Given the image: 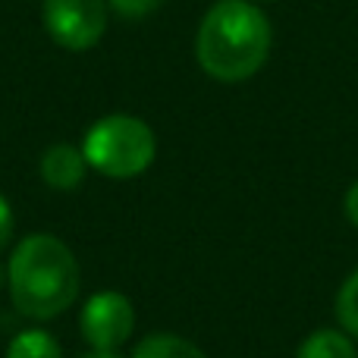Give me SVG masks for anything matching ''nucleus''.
I'll return each mask as SVG.
<instances>
[{
    "label": "nucleus",
    "instance_id": "5",
    "mask_svg": "<svg viewBox=\"0 0 358 358\" xmlns=\"http://www.w3.org/2000/svg\"><path fill=\"white\" fill-rule=\"evenodd\" d=\"M82 340L98 352H117L136 330V308L117 289L94 292L79 311Z\"/></svg>",
    "mask_w": 358,
    "mask_h": 358
},
{
    "label": "nucleus",
    "instance_id": "7",
    "mask_svg": "<svg viewBox=\"0 0 358 358\" xmlns=\"http://www.w3.org/2000/svg\"><path fill=\"white\" fill-rule=\"evenodd\" d=\"M296 358H358V352L346 330L324 327V330H315L311 336H305Z\"/></svg>",
    "mask_w": 358,
    "mask_h": 358
},
{
    "label": "nucleus",
    "instance_id": "13",
    "mask_svg": "<svg viewBox=\"0 0 358 358\" xmlns=\"http://www.w3.org/2000/svg\"><path fill=\"white\" fill-rule=\"evenodd\" d=\"M343 210H346V217H349V223L358 229V179L352 185H349V192H346V198H343Z\"/></svg>",
    "mask_w": 358,
    "mask_h": 358
},
{
    "label": "nucleus",
    "instance_id": "6",
    "mask_svg": "<svg viewBox=\"0 0 358 358\" xmlns=\"http://www.w3.org/2000/svg\"><path fill=\"white\" fill-rule=\"evenodd\" d=\"M88 170H92V167H88L82 148L66 145V142L50 145V148L41 155V164H38V173H41V179L50 185V189H60V192L79 189Z\"/></svg>",
    "mask_w": 358,
    "mask_h": 358
},
{
    "label": "nucleus",
    "instance_id": "15",
    "mask_svg": "<svg viewBox=\"0 0 358 358\" xmlns=\"http://www.w3.org/2000/svg\"><path fill=\"white\" fill-rule=\"evenodd\" d=\"M0 283H6V271H3V267H0Z\"/></svg>",
    "mask_w": 358,
    "mask_h": 358
},
{
    "label": "nucleus",
    "instance_id": "1",
    "mask_svg": "<svg viewBox=\"0 0 358 358\" xmlns=\"http://www.w3.org/2000/svg\"><path fill=\"white\" fill-rule=\"evenodd\" d=\"M10 302L29 321H54L79 296V261L50 233H31L6 261Z\"/></svg>",
    "mask_w": 358,
    "mask_h": 358
},
{
    "label": "nucleus",
    "instance_id": "4",
    "mask_svg": "<svg viewBox=\"0 0 358 358\" xmlns=\"http://www.w3.org/2000/svg\"><path fill=\"white\" fill-rule=\"evenodd\" d=\"M107 0H44L41 22L60 48L82 54L107 31Z\"/></svg>",
    "mask_w": 358,
    "mask_h": 358
},
{
    "label": "nucleus",
    "instance_id": "14",
    "mask_svg": "<svg viewBox=\"0 0 358 358\" xmlns=\"http://www.w3.org/2000/svg\"><path fill=\"white\" fill-rule=\"evenodd\" d=\"M79 358H123V355H120V352H98V349H92V352H85Z\"/></svg>",
    "mask_w": 358,
    "mask_h": 358
},
{
    "label": "nucleus",
    "instance_id": "2",
    "mask_svg": "<svg viewBox=\"0 0 358 358\" xmlns=\"http://www.w3.org/2000/svg\"><path fill=\"white\" fill-rule=\"evenodd\" d=\"M271 19L252 0H217L204 13L195 35L198 66L217 82H245L267 63Z\"/></svg>",
    "mask_w": 358,
    "mask_h": 358
},
{
    "label": "nucleus",
    "instance_id": "3",
    "mask_svg": "<svg viewBox=\"0 0 358 358\" xmlns=\"http://www.w3.org/2000/svg\"><path fill=\"white\" fill-rule=\"evenodd\" d=\"M88 167L107 179H136L155 164L157 138L145 120L129 113H110L88 126L82 138Z\"/></svg>",
    "mask_w": 358,
    "mask_h": 358
},
{
    "label": "nucleus",
    "instance_id": "8",
    "mask_svg": "<svg viewBox=\"0 0 358 358\" xmlns=\"http://www.w3.org/2000/svg\"><path fill=\"white\" fill-rule=\"evenodd\" d=\"M132 358H208L195 343L182 340L176 334H148L136 346Z\"/></svg>",
    "mask_w": 358,
    "mask_h": 358
},
{
    "label": "nucleus",
    "instance_id": "9",
    "mask_svg": "<svg viewBox=\"0 0 358 358\" xmlns=\"http://www.w3.org/2000/svg\"><path fill=\"white\" fill-rule=\"evenodd\" d=\"M3 358H63V349L48 330H22L10 340Z\"/></svg>",
    "mask_w": 358,
    "mask_h": 358
},
{
    "label": "nucleus",
    "instance_id": "12",
    "mask_svg": "<svg viewBox=\"0 0 358 358\" xmlns=\"http://www.w3.org/2000/svg\"><path fill=\"white\" fill-rule=\"evenodd\" d=\"M13 227H16V220H13V208H10V201H6V198L0 195V252H3V248L10 245V239H13Z\"/></svg>",
    "mask_w": 358,
    "mask_h": 358
},
{
    "label": "nucleus",
    "instance_id": "10",
    "mask_svg": "<svg viewBox=\"0 0 358 358\" xmlns=\"http://www.w3.org/2000/svg\"><path fill=\"white\" fill-rule=\"evenodd\" d=\"M334 311H336V321L340 327L346 330L349 336L358 340V267L343 280L340 292H336V302H334Z\"/></svg>",
    "mask_w": 358,
    "mask_h": 358
},
{
    "label": "nucleus",
    "instance_id": "11",
    "mask_svg": "<svg viewBox=\"0 0 358 358\" xmlns=\"http://www.w3.org/2000/svg\"><path fill=\"white\" fill-rule=\"evenodd\" d=\"M161 3L164 0H107V6L123 19H145L155 10H161Z\"/></svg>",
    "mask_w": 358,
    "mask_h": 358
}]
</instances>
